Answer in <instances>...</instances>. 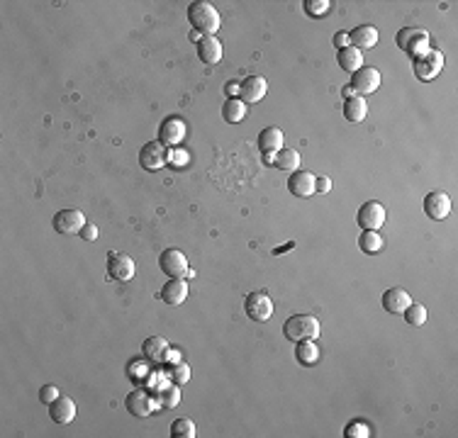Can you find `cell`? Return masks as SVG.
<instances>
[{
    "instance_id": "1",
    "label": "cell",
    "mask_w": 458,
    "mask_h": 438,
    "mask_svg": "<svg viewBox=\"0 0 458 438\" xmlns=\"http://www.w3.org/2000/svg\"><path fill=\"white\" fill-rule=\"evenodd\" d=\"M188 22H190L197 34L215 37V32L219 30V12L212 3L195 0V3H190V8H188Z\"/></svg>"
},
{
    "instance_id": "2",
    "label": "cell",
    "mask_w": 458,
    "mask_h": 438,
    "mask_svg": "<svg viewBox=\"0 0 458 438\" xmlns=\"http://www.w3.org/2000/svg\"><path fill=\"white\" fill-rule=\"evenodd\" d=\"M283 334H285L288 341H295V343L314 341V338L320 336V321L312 314H293L283 324Z\"/></svg>"
},
{
    "instance_id": "3",
    "label": "cell",
    "mask_w": 458,
    "mask_h": 438,
    "mask_svg": "<svg viewBox=\"0 0 458 438\" xmlns=\"http://www.w3.org/2000/svg\"><path fill=\"white\" fill-rule=\"evenodd\" d=\"M246 316L254 321H268L273 316V299L268 292H249L244 299Z\"/></svg>"
},
{
    "instance_id": "4",
    "label": "cell",
    "mask_w": 458,
    "mask_h": 438,
    "mask_svg": "<svg viewBox=\"0 0 458 438\" xmlns=\"http://www.w3.org/2000/svg\"><path fill=\"white\" fill-rule=\"evenodd\" d=\"M134 261L127 256V253H120V251H110L107 253V275L112 280H118V283H129L134 278Z\"/></svg>"
},
{
    "instance_id": "5",
    "label": "cell",
    "mask_w": 458,
    "mask_h": 438,
    "mask_svg": "<svg viewBox=\"0 0 458 438\" xmlns=\"http://www.w3.org/2000/svg\"><path fill=\"white\" fill-rule=\"evenodd\" d=\"M54 231H59L61 236L80 234V229L85 227V217L80 209H59L52 219Z\"/></svg>"
},
{
    "instance_id": "6",
    "label": "cell",
    "mask_w": 458,
    "mask_h": 438,
    "mask_svg": "<svg viewBox=\"0 0 458 438\" xmlns=\"http://www.w3.org/2000/svg\"><path fill=\"white\" fill-rule=\"evenodd\" d=\"M168 163V154H166V146L161 144L159 139L156 141H146L139 151V166L144 168V171H159Z\"/></svg>"
},
{
    "instance_id": "7",
    "label": "cell",
    "mask_w": 458,
    "mask_h": 438,
    "mask_svg": "<svg viewBox=\"0 0 458 438\" xmlns=\"http://www.w3.org/2000/svg\"><path fill=\"white\" fill-rule=\"evenodd\" d=\"M380 88V71L373 66H361L356 73H351V91L356 95H371Z\"/></svg>"
},
{
    "instance_id": "8",
    "label": "cell",
    "mask_w": 458,
    "mask_h": 438,
    "mask_svg": "<svg viewBox=\"0 0 458 438\" xmlns=\"http://www.w3.org/2000/svg\"><path fill=\"white\" fill-rule=\"evenodd\" d=\"M159 266L168 278H186L188 275V258L178 249H166L159 258Z\"/></svg>"
},
{
    "instance_id": "9",
    "label": "cell",
    "mask_w": 458,
    "mask_h": 438,
    "mask_svg": "<svg viewBox=\"0 0 458 438\" xmlns=\"http://www.w3.org/2000/svg\"><path fill=\"white\" fill-rule=\"evenodd\" d=\"M124 406H127L129 414H134V417H139V419L151 417V414L156 412L154 397H151L149 392H144V390H132V392H129L127 400H124Z\"/></svg>"
},
{
    "instance_id": "10",
    "label": "cell",
    "mask_w": 458,
    "mask_h": 438,
    "mask_svg": "<svg viewBox=\"0 0 458 438\" xmlns=\"http://www.w3.org/2000/svg\"><path fill=\"white\" fill-rule=\"evenodd\" d=\"M186 122L181 117H166L159 124V141L164 146H178L186 139Z\"/></svg>"
},
{
    "instance_id": "11",
    "label": "cell",
    "mask_w": 458,
    "mask_h": 438,
    "mask_svg": "<svg viewBox=\"0 0 458 438\" xmlns=\"http://www.w3.org/2000/svg\"><path fill=\"white\" fill-rule=\"evenodd\" d=\"M356 222H358V227H361L363 231H366V229L378 231V227L385 222V207L380 203H375V200H371V203L361 205Z\"/></svg>"
},
{
    "instance_id": "12",
    "label": "cell",
    "mask_w": 458,
    "mask_h": 438,
    "mask_svg": "<svg viewBox=\"0 0 458 438\" xmlns=\"http://www.w3.org/2000/svg\"><path fill=\"white\" fill-rule=\"evenodd\" d=\"M426 42H429V37H426V32H422V30H412V27H407V30H400L397 32V47L405 49V51L412 54V56H417V54H426Z\"/></svg>"
},
{
    "instance_id": "13",
    "label": "cell",
    "mask_w": 458,
    "mask_h": 438,
    "mask_svg": "<svg viewBox=\"0 0 458 438\" xmlns=\"http://www.w3.org/2000/svg\"><path fill=\"white\" fill-rule=\"evenodd\" d=\"M444 66V54L439 51H426L424 56H417L415 61V76L419 80H432L434 76L441 71Z\"/></svg>"
},
{
    "instance_id": "14",
    "label": "cell",
    "mask_w": 458,
    "mask_h": 438,
    "mask_svg": "<svg viewBox=\"0 0 458 438\" xmlns=\"http://www.w3.org/2000/svg\"><path fill=\"white\" fill-rule=\"evenodd\" d=\"M451 212V198L446 193H429L424 198V214L434 222H441Z\"/></svg>"
},
{
    "instance_id": "15",
    "label": "cell",
    "mask_w": 458,
    "mask_h": 438,
    "mask_svg": "<svg viewBox=\"0 0 458 438\" xmlns=\"http://www.w3.org/2000/svg\"><path fill=\"white\" fill-rule=\"evenodd\" d=\"M268 93V83L266 78H261V76H249V78L241 80L239 86V100L244 102H259L263 100Z\"/></svg>"
},
{
    "instance_id": "16",
    "label": "cell",
    "mask_w": 458,
    "mask_h": 438,
    "mask_svg": "<svg viewBox=\"0 0 458 438\" xmlns=\"http://www.w3.org/2000/svg\"><path fill=\"white\" fill-rule=\"evenodd\" d=\"M186 297H188V280L186 278H171L168 283L161 288V299L171 307L183 305Z\"/></svg>"
},
{
    "instance_id": "17",
    "label": "cell",
    "mask_w": 458,
    "mask_h": 438,
    "mask_svg": "<svg viewBox=\"0 0 458 438\" xmlns=\"http://www.w3.org/2000/svg\"><path fill=\"white\" fill-rule=\"evenodd\" d=\"M410 305H412V297L407 290L390 288L383 292V307H385V312H390V314H402Z\"/></svg>"
},
{
    "instance_id": "18",
    "label": "cell",
    "mask_w": 458,
    "mask_h": 438,
    "mask_svg": "<svg viewBox=\"0 0 458 438\" xmlns=\"http://www.w3.org/2000/svg\"><path fill=\"white\" fill-rule=\"evenodd\" d=\"M314 178L309 171H293V176L288 178V190L290 195H295V198H309V195L314 193Z\"/></svg>"
},
{
    "instance_id": "19",
    "label": "cell",
    "mask_w": 458,
    "mask_h": 438,
    "mask_svg": "<svg viewBox=\"0 0 458 438\" xmlns=\"http://www.w3.org/2000/svg\"><path fill=\"white\" fill-rule=\"evenodd\" d=\"M49 417H52L56 424H71V422L76 419V404H74V400H71V397L61 395L59 400L49 404Z\"/></svg>"
},
{
    "instance_id": "20",
    "label": "cell",
    "mask_w": 458,
    "mask_h": 438,
    "mask_svg": "<svg viewBox=\"0 0 458 438\" xmlns=\"http://www.w3.org/2000/svg\"><path fill=\"white\" fill-rule=\"evenodd\" d=\"M197 56H200L203 64H219V59H222V42L217 37H203L197 42Z\"/></svg>"
},
{
    "instance_id": "21",
    "label": "cell",
    "mask_w": 458,
    "mask_h": 438,
    "mask_svg": "<svg viewBox=\"0 0 458 438\" xmlns=\"http://www.w3.org/2000/svg\"><path fill=\"white\" fill-rule=\"evenodd\" d=\"M349 39H351V47L356 49H373L378 44V30L373 25H358L356 30L349 32Z\"/></svg>"
},
{
    "instance_id": "22",
    "label": "cell",
    "mask_w": 458,
    "mask_h": 438,
    "mask_svg": "<svg viewBox=\"0 0 458 438\" xmlns=\"http://www.w3.org/2000/svg\"><path fill=\"white\" fill-rule=\"evenodd\" d=\"M283 132L278 127H266L261 129V134H259V149H261V154H276V151L283 149Z\"/></svg>"
},
{
    "instance_id": "23",
    "label": "cell",
    "mask_w": 458,
    "mask_h": 438,
    "mask_svg": "<svg viewBox=\"0 0 458 438\" xmlns=\"http://www.w3.org/2000/svg\"><path fill=\"white\" fill-rule=\"evenodd\" d=\"M366 115H368V102L361 95H349L347 102H344V117L349 122H363Z\"/></svg>"
},
{
    "instance_id": "24",
    "label": "cell",
    "mask_w": 458,
    "mask_h": 438,
    "mask_svg": "<svg viewBox=\"0 0 458 438\" xmlns=\"http://www.w3.org/2000/svg\"><path fill=\"white\" fill-rule=\"evenodd\" d=\"M336 61H339V66L344 71H349V73H356V71L363 66V51H361V49H356V47H347V49H341V51H339Z\"/></svg>"
},
{
    "instance_id": "25",
    "label": "cell",
    "mask_w": 458,
    "mask_h": 438,
    "mask_svg": "<svg viewBox=\"0 0 458 438\" xmlns=\"http://www.w3.org/2000/svg\"><path fill=\"white\" fill-rule=\"evenodd\" d=\"M222 117L229 124H239L246 117V102L239 97H227V102L222 105Z\"/></svg>"
},
{
    "instance_id": "26",
    "label": "cell",
    "mask_w": 458,
    "mask_h": 438,
    "mask_svg": "<svg viewBox=\"0 0 458 438\" xmlns=\"http://www.w3.org/2000/svg\"><path fill=\"white\" fill-rule=\"evenodd\" d=\"M142 351H144V356L149 360L161 363V360H166V353H168V341H166L164 336H151V338H146L144 341Z\"/></svg>"
},
{
    "instance_id": "27",
    "label": "cell",
    "mask_w": 458,
    "mask_h": 438,
    "mask_svg": "<svg viewBox=\"0 0 458 438\" xmlns=\"http://www.w3.org/2000/svg\"><path fill=\"white\" fill-rule=\"evenodd\" d=\"M383 246H385V239L378 234V231L373 229H366L361 234V239H358V249H361L363 253H368V256H375V253L383 251Z\"/></svg>"
},
{
    "instance_id": "28",
    "label": "cell",
    "mask_w": 458,
    "mask_h": 438,
    "mask_svg": "<svg viewBox=\"0 0 458 438\" xmlns=\"http://www.w3.org/2000/svg\"><path fill=\"white\" fill-rule=\"evenodd\" d=\"M273 166L281 171H298L300 168V154L295 149H281L273 154Z\"/></svg>"
},
{
    "instance_id": "29",
    "label": "cell",
    "mask_w": 458,
    "mask_h": 438,
    "mask_svg": "<svg viewBox=\"0 0 458 438\" xmlns=\"http://www.w3.org/2000/svg\"><path fill=\"white\" fill-rule=\"evenodd\" d=\"M295 358L300 365H314L320 360V348L314 346V341H300L295 346Z\"/></svg>"
},
{
    "instance_id": "30",
    "label": "cell",
    "mask_w": 458,
    "mask_h": 438,
    "mask_svg": "<svg viewBox=\"0 0 458 438\" xmlns=\"http://www.w3.org/2000/svg\"><path fill=\"white\" fill-rule=\"evenodd\" d=\"M171 436L173 438H195V424L190 419H176L171 424Z\"/></svg>"
},
{
    "instance_id": "31",
    "label": "cell",
    "mask_w": 458,
    "mask_h": 438,
    "mask_svg": "<svg viewBox=\"0 0 458 438\" xmlns=\"http://www.w3.org/2000/svg\"><path fill=\"white\" fill-rule=\"evenodd\" d=\"M405 321L407 324H412V326H422L426 321V310H424V305H417V302H412L410 307H407L405 312Z\"/></svg>"
},
{
    "instance_id": "32",
    "label": "cell",
    "mask_w": 458,
    "mask_h": 438,
    "mask_svg": "<svg viewBox=\"0 0 458 438\" xmlns=\"http://www.w3.org/2000/svg\"><path fill=\"white\" fill-rule=\"evenodd\" d=\"M178 402H181V390H178L176 382H173L171 387H164V390H161V395H159V404L161 406H166V409L171 406V409H173Z\"/></svg>"
},
{
    "instance_id": "33",
    "label": "cell",
    "mask_w": 458,
    "mask_h": 438,
    "mask_svg": "<svg viewBox=\"0 0 458 438\" xmlns=\"http://www.w3.org/2000/svg\"><path fill=\"white\" fill-rule=\"evenodd\" d=\"M329 5L331 3H327V0H305V10H307L309 15H314V17L325 15V12L329 10Z\"/></svg>"
},
{
    "instance_id": "34",
    "label": "cell",
    "mask_w": 458,
    "mask_h": 438,
    "mask_svg": "<svg viewBox=\"0 0 458 438\" xmlns=\"http://www.w3.org/2000/svg\"><path fill=\"white\" fill-rule=\"evenodd\" d=\"M171 380H173L176 385H183V382H188V380H190V365L176 363V368H173V373H171Z\"/></svg>"
},
{
    "instance_id": "35",
    "label": "cell",
    "mask_w": 458,
    "mask_h": 438,
    "mask_svg": "<svg viewBox=\"0 0 458 438\" xmlns=\"http://www.w3.org/2000/svg\"><path fill=\"white\" fill-rule=\"evenodd\" d=\"M59 397L61 392L56 385H44L42 390H39V402H42V404H52V402H56Z\"/></svg>"
},
{
    "instance_id": "36",
    "label": "cell",
    "mask_w": 458,
    "mask_h": 438,
    "mask_svg": "<svg viewBox=\"0 0 458 438\" xmlns=\"http://www.w3.org/2000/svg\"><path fill=\"white\" fill-rule=\"evenodd\" d=\"M347 436H353V438L371 436V428L363 426V424H349V426H347Z\"/></svg>"
},
{
    "instance_id": "37",
    "label": "cell",
    "mask_w": 458,
    "mask_h": 438,
    "mask_svg": "<svg viewBox=\"0 0 458 438\" xmlns=\"http://www.w3.org/2000/svg\"><path fill=\"white\" fill-rule=\"evenodd\" d=\"M80 239L83 241H96L98 239V227L93 224V222H85V227L80 229Z\"/></svg>"
},
{
    "instance_id": "38",
    "label": "cell",
    "mask_w": 458,
    "mask_h": 438,
    "mask_svg": "<svg viewBox=\"0 0 458 438\" xmlns=\"http://www.w3.org/2000/svg\"><path fill=\"white\" fill-rule=\"evenodd\" d=\"M331 190V181L329 178H314V193H329Z\"/></svg>"
},
{
    "instance_id": "39",
    "label": "cell",
    "mask_w": 458,
    "mask_h": 438,
    "mask_svg": "<svg viewBox=\"0 0 458 438\" xmlns=\"http://www.w3.org/2000/svg\"><path fill=\"white\" fill-rule=\"evenodd\" d=\"M334 47L339 49H347V47H351V39H349V34L347 32H336L334 34Z\"/></svg>"
}]
</instances>
